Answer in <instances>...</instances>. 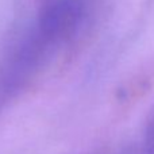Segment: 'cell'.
Here are the masks:
<instances>
[{
	"instance_id": "7a4b0ae2",
	"label": "cell",
	"mask_w": 154,
	"mask_h": 154,
	"mask_svg": "<svg viewBox=\"0 0 154 154\" xmlns=\"http://www.w3.org/2000/svg\"><path fill=\"white\" fill-rule=\"evenodd\" d=\"M143 150H145V154H154V116L149 122L146 133H145Z\"/></svg>"
},
{
	"instance_id": "6da1fadb",
	"label": "cell",
	"mask_w": 154,
	"mask_h": 154,
	"mask_svg": "<svg viewBox=\"0 0 154 154\" xmlns=\"http://www.w3.org/2000/svg\"><path fill=\"white\" fill-rule=\"evenodd\" d=\"M89 14V0H43L0 56V108L18 99L51 57L79 37Z\"/></svg>"
}]
</instances>
